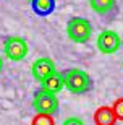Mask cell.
<instances>
[{
	"instance_id": "cell-5",
	"label": "cell",
	"mask_w": 123,
	"mask_h": 125,
	"mask_svg": "<svg viewBox=\"0 0 123 125\" xmlns=\"http://www.w3.org/2000/svg\"><path fill=\"white\" fill-rule=\"evenodd\" d=\"M96 46H97V49H99L102 54L110 55V54H115V52L120 49V46H122V39H120V36L115 31H112V29H105V31H102L99 36H97Z\"/></svg>"
},
{
	"instance_id": "cell-8",
	"label": "cell",
	"mask_w": 123,
	"mask_h": 125,
	"mask_svg": "<svg viewBox=\"0 0 123 125\" xmlns=\"http://www.w3.org/2000/svg\"><path fill=\"white\" fill-rule=\"evenodd\" d=\"M42 88L47 89V91H50V93L54 94H58L62 89H63V78H62V73L60 72H52V73L49 75V76H46V78L41 81Z\"/></svg>"
},
{
	"instance_id": "cell-14",
	"label": "cell",
	"mask_w": 123,
	"mask_h": 125,
	"mask_svg": "<svg viewBox=\"0 0 123 125\" xmlns=\"http://www.w3.org/2000/svg\"><path fill=\"white\" fill-rule=\"evenodd\" d=\"M3 70V60H2V57H0V72Z\"/></svg>"
},
{
	"instance_id": "cell-12",
	"label": "cell",
	"mask_w": 123,
	"mask_h": 125,
	"mask_svg": "<svg viewBox=\"0 0 123 125\" xmlns=\"http://www.w3.org/2000/svg\"><path fill=\"white\" fill-rule=\"evenodd\" d=\"M112 111H114L115 117H117V120H122L123 122V97H118V99H115L114 104H112Z\"/></svg>"
},
{
	"instance_id": "cell-9",
	"label": "cell",
	"mask_w": 123,
	"mask_h": 125,
	"mask_svg": "<svg viewBox=\"0 0 123 125\" xmlns=\"http://www.w3.org/2000/svg\"><path fill=\"white\" fill-rule=\"evenodd\" d=\"M94 124L96 125H115L117 124V117H115L112 107L100 106L94 112Z\"/></svg>"
},
{
	"instance_id": "cell-4",
	"label": "cell",
	"mask_w": 123,
	"mask_h": 125,
	"mask_svg": "<svg viewBox=\"0 0 123 125\" xmlns=\"http://www.w3.org/2000/svg\"><path fill=\"white\" fill-rule=\"evenodd\" d=\"M3 52L5 55L8 57L10 60L13 62H21L28 57L29 47L28 42L24 41L23 37L19 36H8L3 39Z\"/></svg>"
},
{
	"instance_id": "cell-11",
	"label": "cell",
	"mask_w": 123,
	"mask_h": 125,
	"mask_svg": "<svg viewBox=\"0 0 123 125\" xmlns=\"http://www.w3.org/2000/svg\"><path fill=\"white\" fill-rule=\"evenodd\" d=\"M31 125H55L54 115H50V114H37V115L32 117Z\"/></svg>"
},
{
	"instance_id": "cell-6",
	"label": "cell",
	"mask_w": 123,
	"mask_h": 125,
	"mask_svg": "<svg viewBox=\"0 0 123 125\" xmlns=\"http://www.w3.org/2000/svg\"><path fill=\"white\" fill-rule=\"evenodd\" d=\"M89 7L96 15L102 20H112L118 13V3L117 0H87Z\"/></svg>"
},
{
	"instance_id": "cell-7",
	"label": "cell",
	"mask_w": 123,
	"mask_h": 125,
	"mask_svg": "<svg viewBox=\"0 0 123 125\" xmlns=\"http://www.w3.org/2000/svg\"><path fill=\"white\" fill-rule=\"evenodd\" d=\"M52 72H55V63L49 57H41V59L34 60L32 65H31V73L37 81H42V80L46 78V76H49Z\"/></svg>"
},
{
	"instance_id": "cell-15",
	"label": "cell",
	"mask_w": 123,
	"mask_h": 125,
	"mask_svg": "<svg viewBox=\"0 0 123 125\" xmlns=\"http://www.w3.org/2000/svg\"><path fill=\"white\" fill-rule=\"evenodd\" d=\"M28 2H29V0H28Z\"/></svg>"
},
{
	"instance_id": "cell-3",
	"label": "cell",
	"mask_w": 123,
	"mask_h": 125,
	"mask_svg": "<svg viewBox=\"0 0 123 125\" xmlns=\"http://www.w3.org/2000/svg\"><path fill=\"white\" fill-rule=\"evenodd\" d=\"M32 107H34L36 114H50V115H54L58 111L57 94L50 93V91H47L41 86L32 94Z\"/></svg>"
},
{
	"instance_id": "cell-13",
	"label": "cell",
	"mask_w": 123,
	"mask_h": 125,
	"mask_svg": "<svg viewBox=\"0 0 123 125\" xmlns=\"http://www.w3.org/2000/svg\"><path fill=\"white\" fill-rule=\"evenodd\" d=\"M62 125H84V122H83L81 119H78V117H68V119L63 120Z\"/></svg>"
},
{
	"instance_id": "cell-10",
	"label": "cell",
	"mask_w": 123,
	"mask_h": 125,
	"mask_svg": "<svg viewBox=\"0 0 123 125\" xmlns=\"http://www.w3.org/2000/svg\"><path fill=\"white\" fill-rule=\"evenodd\" d=\"M29 3L37 16H49L55 10L57 0H29Z\"/></svg>"
},
{
	"instance_id": "cell-1",
	"label": "cell",
	"mask_w": 123,
	"mask_h": 125,
	"mask_svg": "<svg viewBox=\"0 0 123 125\" xmlns=\"http://www.w3.org/2000/svg\"><path fill=\"white\" fill-rule=\"evenodd\" d=\"M63 88H66L73 94H86L94 88V81L87 72L79 68H68L62 72Z\"/></svg>"
},
{
	"instance_id": "cell-16",
	"label": "cell",
	"mask_w": 123,
	"mask_h": 125,
	"mask_svg": "<svg viewBox=\"0 0 123 125\" xmlns=\"http://www.w3.org/2000/svg\"><path fill=\"white\" fill-rule=\"evenodd\" d=\"M122 63H123V62H122Z\"/></svg>"
},
{
	"instance_id": "cell-2",
	"label": "cell",
	"mask_w": 123,
	"mask_h": 125,
	"mask_svg": "<svg viewBox=\"0 0 123 125\" xmlns=\"http://www.w3.org/2000/svg\"><path fill=\"white\" fill-rule=\"evenodd\" d=\"M66 36L76 44H86L92 36V24L83 16H73L66 23Z\"/></svg>"
}]
</instances>
